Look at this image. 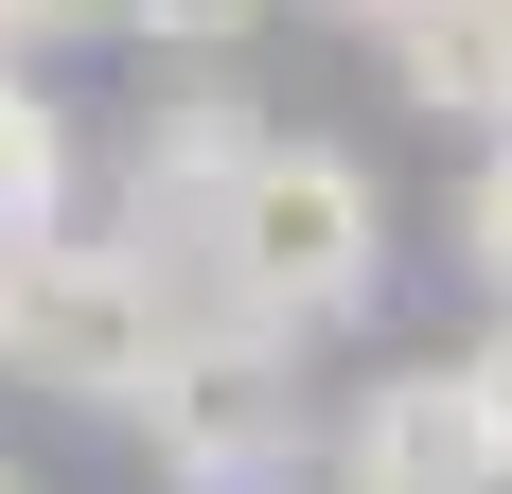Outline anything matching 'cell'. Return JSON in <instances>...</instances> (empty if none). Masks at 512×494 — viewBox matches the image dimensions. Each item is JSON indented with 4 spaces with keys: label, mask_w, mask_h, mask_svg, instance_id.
Returning <instances> with one entry per match:
<instances>
[{
    "label": "cell",
    "mask_w": 512,
    "mask_h": 494,
    "mask_svg": "<svg viewBox=\"0 0 512 494\" xmlns=\"http://www.w3.org/2000/svg\"><path fill=\"white\" fill-rule=\"evenodd\" d=\"M248 89H230V71H195V89H159L142 106V142H124V212H106V230L142 247V265H177V247L212 230V195H230V177H248Z\"/></svg>",
    "instance_id": "5"
},
{
    "label": "cell",
    "mask_w": 512,
    "mask_h": 494,
    "mask_svg": "<svg viewBox=\"0 0 512 494\" xmlns=\"http://www.w3.org/2000/svg\"><path fill=\"white\" fill-rule=\"evenodd\" d=\"M460 265L512 300V142H477V177H460Z\"/></svg>",
    "instance_id": "8"
},
{
    "label": "cell",
    "mask_w": 512,
    "mask_h": 494,
    "mask_svg": "<svg viewBox=\"0 0 512 494\" xmlns=\"http://www.w3.org/2000/svg\"><path fill=\"white\" fill-rule=\"evenodd\" d=\"M460 389H477V424H495V477H512V300L460 336Z\"/></svg>",
    "instance_id": "11"
},
{
    "label": "cell",
    "mask_w": 512,
    "mask_h": 494,
    "mask_svg": "<svg viewBox=\"0 0 512 494\" xmlns=\"http://www.w3.org/2000/svg\"><path fill=\"white\" fill-rule=\"evenodd\" d=\"M389 71H407V106L512 142V0H424L407 36H389Z\"/></svg>",
    "instance_id": "6"
},
{
    "label": "cell",
    "mask_w": 512,
    "mask_h": 494,
    "mask_svg": "<svg viewBox=\"0 0 512 494\" xmlns=\"http://www.w3.org/2000/svg\"><path fill=\"white\" fill-rule=\"evenodd\" d=\"M0 494H36V477H18V459H0Z\"/></svg>",
    "instance_id": "12"
},
{
    "label": "cell",
    "mask_w": 512,
    "mask_h": 494,
    "mask_svg": "<svg viewBox=\"0 0 512 494\" xmlns=\"http://www.w3.org/2000/svg\"><path fill=\"white\" fill-rule=\"evenodd\" d=\"M142 442H159V494H283L301 477V353L195 318L177 371L142 389Z\"/></svg>",
    "instance_id": "3"
},
{
    "label": "cell",
    "mask_w": 512,
    "mask_h": 494,
    "mask_svg": "<svg viewBox=\"0 0 512 494\" xmlns=\"http://www.w3.org/2000/svg\"><path fill=\"white\" fill-rule=\"evenodd\" d=\"M318 459H336V494H512L495 477V424H477V389H460V353H407V371L336 389Z\"/></svg>",
    "instance_id": "4"
},
{
    "label": "cell",
    "mask_w": 512,
    "mask_h": 494,
    "mask_svg": "<svg viewBox=\"0 0 512 494\" xmlns=\"http://www.w3.org/2000/svg\"><path fill=\"white\" fill-rule=\"evenodd\" d=\"M177 300L230 318V336H265V353L354 336L371 300H389V177L354 142H318V124H265L248 177L212 195V230L177 247Z\"/></svg>",
    "instance_id": "1"
},
{
    "label": "cell",
    "mask_w": 512,
    "mask_h": 494,
    "mask_svg": "<svg viewBox=\"0 0 512 494\" xmlns=\"http://www.w3.org/2000/svg\"><path fill=\"white\" fill-rule=\"evenodd\" d=\"M177 336H195V300H177V265H142L124 230L0 247V371H18V389H71V406H124V424H142V389L177 371Z\"/></svg>",
    "instance_id": "2"
},
{
    "label": "cell",
    "mask_w": 512,
    "mask_h": 494,
    "mask_svg": "<svg viewBox=\"0 0 512 494\" xmlns=\"http://www.w3.org/2000/svg\"><path fill=\"white\" fill-rule=\"evenodd\" d=\"M248 18H265V0H124V36H142V53H195V71L248 36Z\"/></svg>",
    "instance_id": "9"
},
{
    "label": "cell",
    "mask_w": 512,
    "mask_h": 494,
    "mask_svg": "<svg viewBox=\"0 0 512 494\" xmlns=\"http://www.w3.org/2000/svg\"><path fill=\"white\" fill-rule=\"evenodd\" d=\"M36 230H71V106L0 53V247H36Z\"/></svg>",
    "instance_id": "7"
},
{
    "label": "cell",
    "mask_w": 512,
    "mask_h": 494,
    "mask_svg": "<svg viewBox=\"0 0 512 494\" xmlns=\"http://www.w3.org/2000/svg\"><path fill=\"white\" fill-rule=\"evenodd\" d=\"M71 36H124V0H0V53H18V71L71 53Z\"/></svg>",
    "instance_id": "10"
}]
</instances>
